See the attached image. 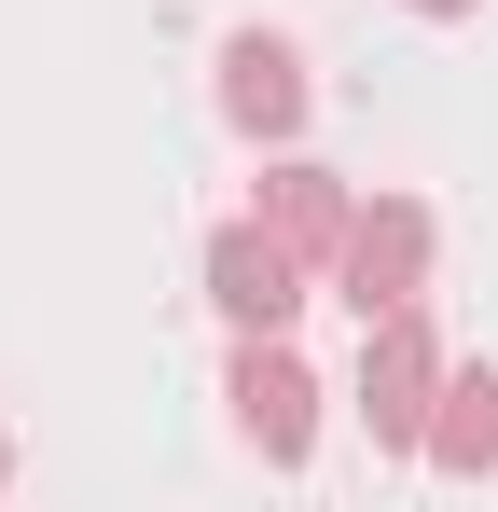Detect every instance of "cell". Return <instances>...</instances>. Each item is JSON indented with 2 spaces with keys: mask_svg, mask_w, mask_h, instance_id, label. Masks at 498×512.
I'll list each match as a JSON object with an SVG mask.
<instances>
[{
  "mask_svg": "<svg viewBox=\"0 0 498 512\" xmlns=\"http://www.w3.org/2000/svg\"><path fill=\"white\" fill-rule=\"evenodd\" d=\"M429 402H443V360H429V319L388 305V319H360V416L388 457H429Z\"/></svg>",
  "mask_w": 498,
  "mask_h": 512,
  "instance_id": "1",
  "label": "cell"
},
{
  "mask_svg": "<svg viewBox=\"0 0 498 512\" xmlns=\"http://www.w3.org/2000/svg\"><path fill=\"white\" fill-rule=\"evenodd\" d=\"M208 305H222L236 333H291V305H305V250H291L277 222H222V236H208Z\"/></svg>",
  "mask_w": 498,
  "mask_h": 512,
  "instance_id": "2",
  "label": "cell"
},
{
  "mask_svg": "<svg viewBox=\"0 0 498 512\" xmlns=\"http://www.w3.org/2000/svg\"><path fill=\"white\" fill-rule=\"evenodd\" d=\"M332 277H346V305H360V319H388V305H415V277H429V208H415V194H374V208L346 222V250H332Z\"/></svg>",
  "mask_w": 498,
  "mask_h": 512,
  "instance_id": "3",
  "label": "cell"
},
{
  "mask_svg": "<svg viewBox=\"0 0 498 512\" xmlns=\"http://www.w3.org/2000/svg\"><path fill=\"white\" fill-rule=\"evenodd\" d=\"M222 402H236V429L263 443V457H305V443H319V374H305V360H291L277 333H249V346H236Z\"/></svg>",
  "mask_w": 498,
  "mask_h": 512,
  "instance_id": "4",
  "label": "cell"
},
{
  "mask_svg": "<svg viewBox=\"0 0 498 512\" xmlns=\"http://www.w3.org/2000/svg\"><path fill=\"white\" fill-rule=\"evenodd\" d=\"M222 111H236L249 139H291V125H305V56L263 42V28H236V42H222Z\"/></svg>",
  "mask_w": 498,
  "mask_h": 512,
  "instance_id": "5",
  "label": "cell"
},
{
  "mask_svg": "<svg viewBox=\"0 0 498 512\" xmlns=\"http://www.w3.org/2000/svg\"><path fill=\"white\" fill-rule=\"evenodd\" d=\"M429 457H443L457 485L498 471V374H443V402H429Z\"/></svg>",
  "mask_w": 498,
  "mask_h": 512,
  "instance_id": "6",
  "label": "cell"
},
{
  "mask_svg": "<svg viewBox=\"0 0 498 512\" xmlns=\"http://www.w3.org/2000/svg\"><path fill=\"white\" fill-rule=\"evenodd\" d=\"M263 222H277V236H291L305 263H332V250H346V222H360V208L332 194V167H277V180H263Z\"/></svg>",
  "mask_w": 498,
  "mask_h": 512,
  "instance_id": "7",
  "label": "cell"
},
{
  "mask_svg": "<svg viewBox=\"0 0 498 512\" xmlns=\"http://www.w3.org/2000/svg\"><path fill=\"white\" fill-rule=\"evenodd\" d=\"M415 14H471V0H415Z\"/></svg>",
  "mask_w": 498,
  "mask_h": 512,
  "instance_id": "8",
  "label": "cell"
},
{
  "mask_svg": "<svg viewBox=\"0 0 498 512\" xmlns=\"http://www.w3.org/2000/svg\"><path fill=\"white\" fill-rule=\"evenodd\" d=\"M0 471H14V457H0Z\"/></svg>",
  "mask_w": 498,
  "mask_h": 512,
  "instance_id": "9",
  "label": "cell"
}]
</instances>
